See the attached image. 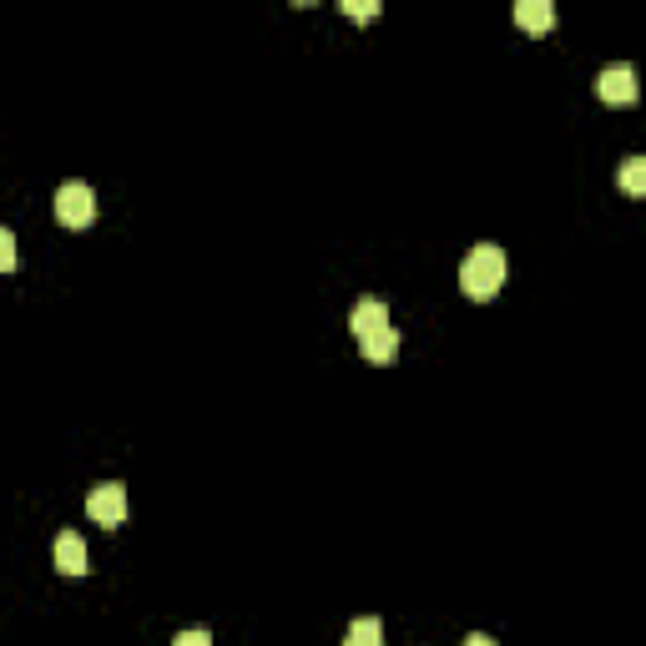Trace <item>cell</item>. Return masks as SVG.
Listing matches in <instances>:
<instances>
[{
	"label": "cell",
	"mask_w": 646,
	"mask_h": 646,
	"mask_svg": "<svg viewBox=\"0 0 646 646\" xmlns=\"http://www.w3.org/2000/svg\"><path fill=\"white\" fill-rule=\"evenodd\" d=\"M460 288H465L470 299H495L505 288V252L495 248V243H480V248H470V258L460 263Z\"/></svg>",
	"instance_id": "1"
},
{
	"label": "cell",
	"mask_w": 646,
	"mask_h": 646,
	"mask_svg": "<svg viewBox=\"0 0 646 646\" xmlns=\"http://www.w3.org/2000/svg\"><path fill=\"white\" fill-rule=\"evenodd\" d=\"M56 217L66 228H86L96 217V192L86 187V182H66V187L56 192Z\"/></svg>",
	"instance_id": "2"
},
{
	"label": "cell",
	"mask_w": 646,
	"mask_h": 646,
	"mask_svg": "<svg viewBox=\"0 0 646 646\" xmlns=\"http://www.w3.org/2000/svg\"><path fill=\"white\" fill-rule=\"evenodd\" d=\"M86 515H91L96 526H121L127 520V491L121 485H96L91 495H86Z\"/></svg>",
	"instance_id": "3"
},
{
	"label": "cell",
	"mask_w": 646,
	"mask_h": 646,
	"mask_svg": "<svg viewBox=\"0 0 646 646\" xmlns=\"http://www.w3.org/2000/svg\"><path fill=\"white\" fill-rule=\"evenodd\" d=\"M596 96H601V101H611V107H626V101H636V72L626 66V61H616V66H601Z\"/></svg>",
	"instance_id": "4"
},
{
	"label": "cell",
	"mask_w": 646,
	"mask_h": 646,
	"mask_svg": "<svg viewBox=\"0 0 646 646\" xmlns=\"http://www.w3.org/2000/svg\"><path fill=\"white\" fill-rule=\"evenodd\" d=\"M51 556H56V571L61 575H86L91 566H86V540L76 536V530H61L56 546H51Z\"/></svg>",
	"instance_id": "5"
},
{
	"label": "cell",
	"mask_w": 646,
	"mask_h": 646,
	"mask_svg": "<svg viewBox=\"0 0 646 646\" xmlns=\"http://www.w3.org/2000/svg\"><path fill=\"white\" fill-rule=\"evenodd\" d=\"M359 348H364V359H369V364H395V354H399V329H395V323H384V329H374V334L359 338Z\"/></svg>",
	"instance_id": "6"
},
{
	"label": "cell",
	"mask_w": 646,
	"mask_h": 646,
	"mask_svg": "<svg viewBox=\"0 0 646 646\" xmlns=\"http://www.w3.org/2000/svg\"><path fill=\"white\" fill-rule=\"evenodd\" d=\"M384 323H389V303H384V299H359V303H354V313H348L354 338L374 334V329H384Z\"/></svg>",
	"instance_id": "7"
},
{
	"label": "cell",
	"mask_w": 646,
	"mask_h": 646,
	"mask_svg": "<svg viewBox=\"0 0 646 646\" xmlns=\"http://www.w3.org/2000/svg\"><path fill=\"white\" fill-rule=\"evenodd\" d=\"M515 25H520V31H551L556 6L551 0H520V6H515Z\"/></svg>",
	"instance_id": "8"
},
{
	"label": "cell",
	"mask_w": 646,
	"mask_h": 646,
	"mask_svg": "<svg viewBox=\"0 0 646 646\" xmlns=\"http://www.w3.org/2000/svg\"><path fill=\"white\" fill-rule=\"evenodd\" d=\"M344 646H384V622L379 616H359V622L348 626Z\"/></svg>",
	"instance_id": "9"
},
{
	"label": "cell",
	"mask_w": 646,
	"mask_h": 646,
	"mask_svg": "<svg viewBox=\"0 0 646 646\" xmlns=\"http://www.w3.org/2000/svg\"><path fill=\"white\" fill-rule=\"evenodd\" d=\"M616 182H622L632 197H642V192H646V157H626V162H622V177H616Z\"/></svg>",
	"instance_id": "10"
},
{
	"label": "cell",
	"mask_w": 646,
	"mask_h": 646,
	"mask_svg": "<svg viewBox=\"0 0 646 646\" xmlns=\"http://www.w3.org/2000/svg\"><path fill=\"white\" fill-rule=\"evenodd\" d=\"M384 6L379 0H344V15H354V21H374Z\"/></svg>",
	"instance_id": "11"
},
{
	"label": "cell",
	"mask_w": 646,
	"mask_h": 646,
	"mask_svg": "<svg viewBox=\"0 0 646 646\" xmlns=\"http://www.w3.org/2000/svg\"><path fill=\"white\" fill-rule=\"evenodd\" d=\"M15 268V233L0 228V273H11Z\"/></svg>",
	"instance_id": "12"
},
{
	"label": "cell",
	"mask_w": 646,
	"mask_h": 646,
	"mask_svg": "<svg viewBox=\"0 0 646 646\" xmlns=\"http://www.w3.org/2000/svg\"><path fill=\"white\" fill-rule=\"evenodd\" d=\"M172 646H213V636L207 632H177L172 636Z\"/></svg>",
	"instance_id": "13"
},
{
	"label": "cell",
	"mask_w": 646,
	"mask_h": 646,
	"mask_svg": "<svg viewBox=\"0 0 646 646\" xmlns=\"http://www.w3.org/2000/svg\"><path fill=\"white\" fill-rule=\"evenodd\" d=\"M465 646H500L495 636H485V632H475V636H465Z\"/></svg>",
	"instance_id": "14"
}]
</instances>
